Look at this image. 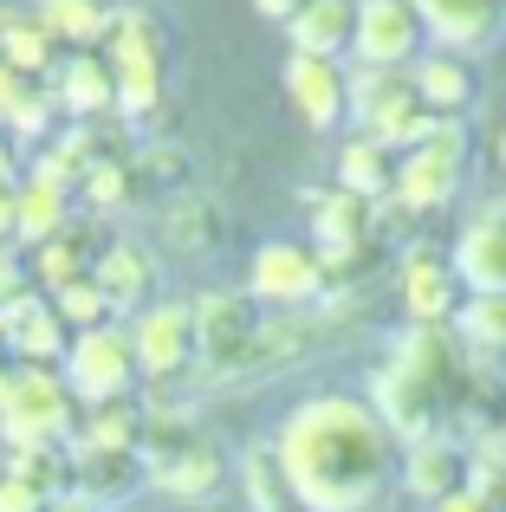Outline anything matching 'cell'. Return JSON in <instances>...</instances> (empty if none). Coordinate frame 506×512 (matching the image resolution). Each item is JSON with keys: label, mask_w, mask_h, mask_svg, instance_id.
<instances>
[{"label": "cell", "mask_w": 506, "mask_h": 512, "mask_svg": "<svg viewBox=\"0 0 506 512\" xmlns=\"http://www.w3.org/2000/svg\"><path fill=\"white\" fill-rule=\"evenodd\" d=\"M429 33H422L416 7L409 0H357V39H351V59L357 65H377V72H409L422 59Z\"/></svg>", "instance_id": "cell-9"}, {"label": "cell", "mask_w": 506, "mask_h": 512, "mask_svg": "<svg viewBox=\"0 0 506 512\" xmlns=\"http://www.w3.org/2000/svg\"><path fill=\"white\" fill-rule=\"evenodd\" d=\"M344 85H351V117H357V130H364V137L409 98V91H416V85H409V72H377V65H351V72H344Z\"/></svg>", "instance_id": "cell-28"}, {"label": "cell", "mask_w": 506, "mask_h": 512, "mask_svg": "<svg viewBox=\"0 0 506 512\" xmlns=\"http://www.w3.org/2000/svg\"><path fill=\"white\" fill-rule=\"evenodd\" d=\"M221 234H228V221H221V208L208 195H182V201H169V214H163V240L176 253H215L221 247Z\"/></svg>", "instance_id": "cell-29"}, {"label": "cell", "mask_w": 506, "mask_h": 512, "mask_svg": "<svg viewBox=\"0 0 506 512\" xmlns=\"http://www.w3.org/2000/svg\"><path fill=\"white\" fill-rule=\"evenodd\" d=\"M461 273L448 253H409L403 266H396V299H403V318L416 331H448L461 312Z\"/></svg>", "instance_id": "cell-11"}, {"label": "cell", "mask_w": 506, "mask_h": 512, "mask_svg": "<svg viewBox=\"0 0 506 512\" xmlns=\"http://www.w3.org/2000/svg\"><path fill=\"white\" fill-rule=\"evenodd\" d=\"M494 150H500V169H506V130H500V143H494Z\"/></svg>", "instance_id": "cell-45"}, {"label": "cell", "mask_w": 506, "mask_h": 512, "mask_svg": "<svg viewBox=\"0 0 506 512\" xmlns=\"http://www.w3.org/2000/svg\"><path fill=\"white\" fill-rule=\"evenodd\" d=\"M455 273L468 292H506V214H481L468 234L455 240Z\"/></svg>", "instance_id": "cell-23"}, {"label": "cell", "mask_w": 506, "mask_h": 512, "mask_svg": "<svg viewBox=\"0 0 506 512\" xmlns=\"http://www.w3.org/2000/svg\"><path fill=\"white\" fill-rule=\"evenodd\" d=\"M338 188L344 195H364V201H390L396 188V156L383 150L377 137H351L338 150Z\"/></svg>", "instance_id": "cell-26"}, {"label": "cell", "mask_w": 506, "mask_h": 512, "mask_svg": "<svg viewBox=\"0 0 506 512\" xmlns=\"http://www.w3.org/2000/svg\"><path fill=\"white\" fill-rule=\"evenodd\" d=\"M0 474H13L20 487H33L46 506H52V500H65V493H78V461H72V441H46V448H13Z\"/></svg>", "instance_id": "cell-24"}, {"label": "cell", "mask_w": 506, "mask_h": 512, "mask_svg": "<svg viewBox=\"0 0 506 512\" xmlns=\"http://www.w3.org/2000/svg\"><path fill=\"white\" fill-rule=\"evenodd\" d=\"M455 338L474 357H506V292H468L455 312Z\"/></svg>", "instance_id": "cell-30"}, {"label": "cell", "mask_w": 506, "mask_h": 512, "mask_svg": "<svg viewBox=\"0 0 506 512\" xmlns=\"http://www.w3.org/2000/svg\"><path fill=\"white\" fill-rule=\"evenodd\" d=\"M13 376H20V363L7 357V350H0V402H7V389H13Z\"/></svg>", "instance_id": "cell-44"}, {"label": "cell", "mask_w": 506, "mask_h": 512, "mask_svg": "<svg viewBox=\"0 0 506 512\" xmlns=\"http://www.w3.org/2000/svg\"><path fill=\"white\" fill-rule=\"evenodd\" d=\"M409 85H416V98H422V111H429V117H461L474 98H481L474 65L455 59V52H422V59L409 65Z\"/></svg>", "instance_id": "cell-20"}, {"label": "cell", "mask_w": 506, "mask_h": 512, "mask_svg": "<svg viewBox=\"0 0 506 512\" xmlns=\"http://www.w3.org/2000/svg\"><path fill=\"white\" fill-rule=\"evenodd\" d=\"M286 98H292V111L305 117V130H338L344 117H351V85H344L338 59H305V52H292L286 59Z\"/></svg>", "instance_id": "cell-16"}, {"label": "cell", "mask_w": 506, "mask_h": 512, "mask_svg": "<svg viewBox=\"0 0 506 512\" xmlns=\"http://www.w3.org/2000/svg\"><path fill=\"white\" fill-rule=\"evenodd\" d=\"M65 389L78 396V409H104V402H130L143 383L137 370V350H130V331L124 325H98V331H78L72 350L59 363Z\"/></svg>", "instance_id": "cell-6"}, {"label": "cell", "mask_w": 506, "mask_h": 512, "mask_svg": "<svg viewBox=\"0 0 506 512\" xmlns=\"http://www.w3.org/2000/svg\"><path fill=\"white\" fill-rule=\"evenodd\" d=\"M124 331H130V350H137L143 383H176V376H195V318H189V299L143 305Z\"/></svg>", "instance_id": "cell-8"}, {"label": "cell", "mask_w": 506, "mask_h": 512, "mask_svg": "<svg viewBox=\"0 0 506 512\" xmlns=\"http://www.w3.org/2000/svg\"><path fill=\"white\" fill-rule=\"evenodd\" d=\"M20 240V182L13 188H0V253Z\"/></svg>", "instance_id": "cell-39"}, {"label": "cell", "mask_w": 506, "mask_h": 512, "mask_svg": "<svg viewBox=\"0 0 506 512\" xmlns=\"http://www.w3.org/2000/svg\"><path fill=\"white\" fill-rule=\"evenodd\" d=\"M26 98H33V78H20L13 65H0V130L13 124V111H20Z\"/></svg>", "instance_id": "cell-37"}, {"label": "cell", "mask_w": 506, "mask_h": 512, "mask_svg": "<svg viewBox=\"0 0 506 512\" xmlns=\"http://www.w3.org/2000/svg\"><path fill=\"white\" fill-rule=\"evenodd\" d=\"M52 312L72 325V338H78V331H98V325H117V312H111V299L98 292V279H72L65 292H52Z\"/></svg>", "instance_id": "cell-35"}, {"label": "cell", "mask_w": 506, "mask_h": 512, "mask_svg": "<svg viewBox=\"0 0 506 512\" xmlns=\"http://www.w3.org/2000/svg\"><path fill=\"white\" fill-rule=\"evenodd\" d=\"M117 78V117H150L163 104V52H104Z\"/></svg>", "instance_id": "cell-27"}, {"label": "cell", "mask_w": 506, "mask_h": 512, "mask_svg": "<svg viewBox=\"0 0 506 512\" xmlns=\"http://www.w3.org/2000/svg\"><path fill=\"white\" fill-rule=\"evenodd\" d=\"M137 201V175H130V156H104L78 175V208L85 214H117Z\"/></svg>", "instance_id": "cell-34"}, {"label": "cell", "mask_w": 506, "mask_h": 512, "mask_svg": "<svg viewBox=\"0 0 506 512\" xmlns=\"http://www.w3.org/2000/svg\"><path fill=\"white\" fill-rule=\"evenodd\" d=\"M130 175H137V195H169V201H182V195H195L189 188V156L176 150V143H143V150H130Z\"/></svg>", "instance_id": "cell-31"}, {"label": "cell", "mask_w": 506, "mask_h": 512, "mask_svg": "<svg viewBox=\"0 0 506 512\" xmlns=\"http://www.w3.org/2000/svg\"><path fill=\"white\" fill-rule=\"evenodd\" d=\"M247 292L266 305H286V312H318V305L331 299V279H325V260H318V247H305V240H266V247H253V266H247Z\"/></svg>", "instance_id": "cell-7"}, {"label": "cell", "mask_w": 506, "mask_h": 512, "mask_svg": "<svg viewBox=\"0 0 506 512\" xmlns=\"http://www.w3.org/2000/svg\"><path fill=\"white\" fill-rule=\"evenodd\" d=\"M468 467H474V448L461 435H429V441H409L403 448V493L422 506H442L448 493L468 487Z\"/></svg>", "instance_id": "cell-14"}, {"label": "cell", "mask_w": 506, "mask_h": 512, "mask_svg": "<svg viewBox=\"0 0 506 512\" xmlns=\"http://www.w3.org/2000/svg\"><path fill=\"white\" fill-rule=\"evenodd\" d=\"M98 214H78L65 234H52L46 247H33V260H26V273H33V286L46 292H65L72 279H91V266H98Z\"/></svg>", "instance_id": "cell-17"}, {"label": "cell", "mask_w": 506, "mask_h": 512, "mask_svg": "<svg viewBox=\"0 0 506 512\" xmlns=\"http://www.w3.org/2000/svg\"><path fill=\"white\" fill-rule=\"evenodd\" d=\"M0 512H46V500L33 487H20L13 474H0Z\"/></svg>", "instance_id": "cell-38"}, {"label": "cell", "mask_w": 506, "mask_h": 512, "mask_svg": "<svg viewBox=\"0 0 506 512\" xmlns=\"http://www.w3.org/2000/svg\"><path fill=\"white\" fill-rule=\"evenodd\" d=\"M20 182V150H13V137L0 130V188H13Z\"/></svg>", "instance_id": "cell-42"}, {"label": "cell", "mask_w": 506, "mask_h": 512, "mask_svg": "<svg viewBox=\"0 0 506 512\" xmlns=\"http://www.w3.org/2000/svg\"><path fill=\"white\" fill-rule=\"evenodd\" d=\"M78 221V188L59 182V175H26L20 182V240L26 247H46L52 234H65V227Z\"/></svg>", "instance_id": "cell-22"}, {"label": "cell", "mask_w": 506, "mask_h": 512, "mask_svg": "<svg viewBox=\"0 0 506 512\" xmlns=\"http://www.w3.org/2000/svg\"><path fill=\"white\" fill-rule=\"evenodd\" d=\"M435 512H500L494 500H487V493H474V487H461V493H448V500L442 506H435Z\"/></svg>", "instance_id": "cell-40"}, {"label": "cell", "mask_w": 506, "mask_h": 512, "mask_svg": "<svg viewBox=\"0 0 506 512\" xmlns=\"http://www.w3.org/2000/svg\"><path fill=\"white\" fill-rule=\"evenodd\" d=\"M143 409H150V422H143L137 454H143V467H150V487L163 493V500H189V506L215 500L234 474L228 448H221L189 409H176V402H143Z\"/></svg>", "instance_id": "cell-2"}, {"label": "cell", "mask_w": 506, "mask_h": 512, "mask_svg": "<svg viewBox=\"0 0 506 512\" xmlns=\"http://www.w3.org/2000/svg\"><path fill=\"white\" fill-rule=\"evenodd\" d=\"M409 7L435 39V52H455V59H481L506 39V0H409Z\"/></svg>", "instance_id": "cell-10"}, {"label": "cell", "mask_w": 506, "mask_h": 512, "mask_svg": "<svg viewBox=\"0 0 506 512\" xmlns=\"http://www.w3.org/2000/svg\"><path fill=\"white\" fill-rule=\"evenodd\" d=\"M91 279H98V292L111 299V312H143L150 292H156V260H150V247H137V240H117V247L98 253Z\"/></svg>", "instance_id": "cell-21"}, {"label": "cell", "mask_w": 506, "mask_h": 512, "mask_svg": "<svg viewBox=\"0 0 506 512\" xmlns=\"http://www.w3.org/2000/svg\"><path fill=\"white\" fill-rule=\"evenodd\" d=\"M143 422H150V409H143L137 396L104 402V409L78 415V441H85V448H143Z\"/></svg>", "instance_id": "cell-32"}, {"label": "cell", "mask_w": 506, "mask_h": 512, "mask_svg": "<svg viewBox=\"0 0 506 512\" xmlns=\"http://www.w3.org/2000/svg\"><path fill=\"white\" fill-rule=\"evenodd\" d=\"M72 461H78V493L98 512H130L137 493H150V467H143L137 448H85V441H72Z\"/></svg>", "instance_id": "cell-15"}, {"label": "cell", "mask_w": 506, "mask_h": 512, "mask_svg": "<svg viewBox=\"0 0 506 512\" xmlns=\"http://www.w3.org/2000/svg\"><path fill=\"white\" fill-rule=\"evenodd\" d=\"M52 124H59V98H52V91H33V98L13 111V124H7L13 150H20V143H39V137L52 143Z\"/></svg>", "instance_id": "cell-36"}, {"label": "cell", "mask_w": 506, "mask_h": 512, "mask_svg": "<svg viewBox=\"0 0 506 512\" xmlns=\"http://www.w3.org/2000/svg\"><path fill=\"white\" fill-rule=\"evenodd\" d=\"M299 201H305V214H312V247L318 253L383 240V201L344 195V188H299Z\"/></svg>", "instance_id": "cell-13"}, {"label": "cell", "mask_w": 506, "mask_h": 512, "mask_svg": "<svg viewBox=\"0 0 506 512\" xmlns=\"http://www.w3.org/2000/svg\"><path fill=\"white\" fill-rule=\"evenodd\" d=\"M299 7H305V0H253V13H260V20H279V26H292Z\"/></svg>", "instance_id": "cell-41"}, {"label": "cell", "mask_w": 506, "mask_h": 512, "mask_svg": "<svg viewBox=\"0 0 506 512\" xmlns=\"http://www.w3.org/2000/svg\"><path fill=\"white\" fill-rule=\"evenodd\" d=\"M273 461L299 512H377L403 487V441L370 409V396L351 389H325L286 409Z\"/></svg>", "instance_id": "cell-1"}, {"label": "cell", "mask_w": 506, "mask_h": 512, "mask_svg": "<svg viewBox=\"0 0 506 512\" xmlns=\"http://www.w3.org/2000/svg\"><path fill=\"white\" fill-rule=\"evenodd\" d=\"M78 396L59 370H20L0 402V448H46V441H78Z\"/></svg>", "instance_id": "cell-4"}, {"label": "cell", "mask_w": 506, "mask_h": 512, "mask_svg": "<svg viewBox=\"0 0 506 512\" xmlns=\"http://www.w3.org/2000/svg\"><path fill=\"white\" fill-rule=\"evenodd\" d=\"M33 20L72 52H104V39H111V7H98V0H39Z\"/></svg>", "instance_id": "cell-25"}, {"label": "cell", "mask_w": 506, "mask_h": 512, "mask_svg": "<svg viewBox=\"0 0 506 512\" xmlns=\"http://www.w3.org/2000/svg\"><path fill=\"white\" fill-rule=\"evenodd\" d=\"M52 98L72 124H98V117H117V78H111V59L104 52H72V59L52 72Z\"/></svg>", "instance_id": "cell-18"}, {"label": "cell", "mask_w": 506, "mask_h": 512, "mask_svg": "<svg viewBox=\"0 0 506 512\" xmlns=\"http://www.w3.org/2000/svg\"><path fill=\"white\" fill-rule=\"evenodd\" d=\"M52 46L59 39L46 33L39 20H26V13H0V65H13L20 78H39L52 65Z\"/></svg>", "instance_id": "cell-33"}, {"label": "cell", "mask_w": 506, "mask_h": 512, "mask_svg": "<svg viewBox=\"0 0 506 512\" xmlns=\"http://www.w3.org/2000/svg\"><path fill=\"white\" fill-rule=\"evenodd\" d=\"M195 318V383H247L253 350H260V318L253 299L234 286H202L189 299Z\"/></svg>", "instance_id": "cell-3"}, {"label": "cell", "mask_w": 506, "mask_h": 512, "mask_svg": "<svg viewBox=\"0 0 506 512\" xmlns=\"http://www.w3.org/2000/svg\"><path fill=\"white\" fill-rule=\"evenodd\" d=\"M46 512H98V506H91V500H85V493H65V500H52Z\"/></svg>", "instance_id": "cell-43"}, {"label": "cell", "mask_w": 506, "mask_h": 512, "mask_svg": "<svg viewBox=\"0 0 506 512\" xmlns=\"http://www.w3.org/2000/svg\"><path fill=\"white\" fill-rule=\"evenodd\" d=\"M0 350H7L20 370H59L65 350H72V325L52 312L46 292H33V299L0 312Z\"/></svg>", "instance_id": "cell-12"}, {"label": "cell", "mask_w": 506, "mask_h": 512, "mask_svg": "<svg viewBox=\"0 0 506 512\" xmlns=\"http://www.w3.org/2000/svg\"><path fill=\"white\" fill-rule=\"evenodd\" d=\"M286 39L305 59H344L351 39H357V0H305V7L292 13Z\"/></svg>", "instance_id": "cell-19"}, {"label": "cell", "mask_w": 506, "mask_h": 512, "mask_svg": "<svg viewBox=\"0 0 506 512\" xmlns=\"http://www.w3.org/2000/svg\"><path fill=\"white\" fill-rule=\"evenodd\" d=\"M461 175H468V124L461 117H435V130L396 163L390 201L409 214H435L461 195Z\"/></svg>", "instance_id": "cell-5"}]
</instances>
